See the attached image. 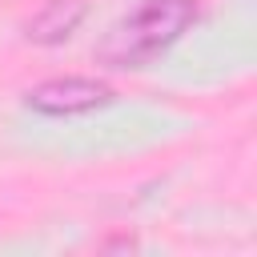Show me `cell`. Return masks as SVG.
Masks as SVG:
<instances>
[{"label": "cell", "mask_w": 257, "mask_h": 257, "mask_svg": "<svg viewBox=\"0 0 257 257\" xmlns=\"http://www.w3.org/2000/svg\"><path fill=\"white\" fill-rule=\"evenodd\" d=\"M116 100V88L96 76H52L24 92V108L40 116H88L96 108H108Z\"/></svg>", "instance_id": "cell-2"}, {"label": "cell", "mask_w": 257, "mask_h": 257, "mask_svg": "<svg viewBox=\"0 0 257 257\" xmlns=\"http://www.w3.org/2000/svg\"><path fill=\"white\" fill-rule=\"evenodd\" d=\"M88 16V0H44L28 20H24V40L32 44H64Z\"/></svg>", "instance_id": "cell-3"}, {"label": "cell", "mask_w": 257, "mask_h": 257, "mask_svg": "<svg viewBox=\"0 0 257 257\" xmlns=\"http://www.w3.org/2000/svg\"><path fill=\"white\" fill-rule=\"evenodd\" d=\"M201 20V0H141L128 8L96 44V60L104 68H145L165 48H173Z\"/></svg>", "instance_id": "cell-1"}]
</instances>
